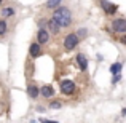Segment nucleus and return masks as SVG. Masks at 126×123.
I'll list each match as a JSON object with an SVG mask.
<instances>
[{"mask_svg":"<svg viewBox=\"0 0 126 123\" xmlns=\"http://www.w3.org/2000/svg\"><path fill=\"white\" fill-rule=\"evenodd\" d=\"M51 19L59 26V27H69L72 24V11L67 8V6H59L53 11Z\"/></svg>","mask_w":126,"mask_h":123,"instance_id":"f257e3e1","label":"nucleus"},{"mask_svg":"<svg viewBox=\"0 0 126 123\" xmlns=\"http://www.w3.org/2000/svg\"><path fill=\"white\" fill-rule=\"evenodd\" d=\"M6 31H8V24H6V21H5V19H0V37L6 34Z\"/></svg>","mask_w":126,"mask_h":123,"instance_id":"2eb2a0df","label":"nucleus"},{"mask_svg":"<svg viewBox=\"0 0 126 123\" xmlns=\"http://www.w3.org/2000/svg\"><path fill=\"white\" fill-rule=\"evenodd\" d=\"M40 123H58V122H54V120H43V118H42Z\"/></svg>","mask_w":126,"mask_h":123,"instance_id":"6ab92c4d","label":"nucleus"},{"mask_svg":"<svg viewBox=\"0 0 126 123\" xmlns=\"http://www.w3.org/2000/svg\"><path fill=\"white\" fill-rule=\"evenodd\" d=\"M121 114H123V115H126V107L123 109V110H121Z\"/></svg>","mask_w":126,"mask_h":123,"instance_id":"412c9836","label":"nucleus"},{"mask_svg":"<svg viewBox=\"0 0 126 123\" xmlns=\"http://www.w3.org/2000/svg\"><path fill=\"white\" fill-rule=\"evenodd\" d=\"M120 43H123V45H126V34L123 35V37L120 38Z\"/></svg>","mask_w":126,"mask_h":123,"instance_id":"aec40b11","label":"nucleus"},{"mask_svg":"<svg viewBox=\"0 0 126 123\" xmlns=\"http://www.w3.org/2000/svg\"><path fill=\"white\" fill-rule=\"evenodd\" d=\"M109 32H115V34H126V19L125 18H115L110 22V31Z\"/></svg>","mask_w":126,"mask_h":123,"instance_id":"20e7f679","label":"nucleus"},{"mask_svg":"<svg viewBox=\"0 0 126 123\" xmlns=\"http://www.w3.org/2000/svg\"><path fill=\"white\" fill-rule=\"evenodd\" d=\"M75 34H77V37H78V38H85V37H86V34H88V31H86L85 27H81V29H78Z\"/></svg>","mask_w":126,"mask_h":123,"instance_id":"dca6fc26","label":"nucleus"},{"mask_svg":"<svg viewBox=\"0 0 126 123\" xmlns=\"http://www.w3.org/2000/svg\"><path fill=\"white\" fill-rule=\"evenodd\" d=\"M40 96L45 99H51L53 96H54V88H53L51 85H43L40 88Z\"/></svg>","mask_w":126,"mask_h":123,"instance_id":"1a4fd4ad","label":"nucleus"},{"mask_svg":"<svg viewBox=\"0 0 126 123\" xmlns=\"http://www.w3.org/2000/svg\"><path fill=\"white\" fill-rule=\"evenodd\" d=\"M121 62H115V64L110 66V74L112 75H120V70H121Z\"/></svg>","mask_w":126,"mask_h":123,"instance_id":"ddd939ff","label":"nucleus"},{"mask_svg":"<svg viewBox=\"0 0 126 123\" xmlns=\"http://www.w3.org/2000/svg\"><path fill=\"white\" fill-rule=\"evenodd\" d=\"M59 89H61L62 94L65 96H72L77 89V85H75L74 80H69V78H64V80L59 82Z\"/></svg>","mask_w":126,"mask_h":123,"instance_id":"7ed1b4c3","label":"nucleus"},{"mask_svg":"<svg viewBox=\"0 0 126 123\" xmlns=\"http://www.w3.org/2000/svg\"><path fill=\"white\" fill-rule=\"evenodd\" d=\"M120 82V75H113V80H112V83H118Z\"/></svg>","mask_w":126,"mask_h":123,"instance_id":"a211bd4d","label":"nucleus"},{"mask_svg":"<svg viewBox=\"0 0 126 123\" xmlns=\"http://www.w3.org/2000/svg\"><path fill=\"white\" fill-rule=\"evenodd\" d=\"M48 107H51V109H61L62 107V102L61 101H51Z\"/></svg>","mask_w":126,"mask_h":123,"instance_id":"f3484780","label":"nucleus"},{"mask_svg":"<svg viewBox=\"0 0 126 123\" xmlns=\"http://www.w3.org/2000/svg\"><path fill=\"white\" fill-rule=\"evenodd\" d=\"M27 94H29V98H32V99H37L38 96H40V88L37 86V83H29L27 85Z\"/></svg>","mask_w":126,"mask_h":123,"instance_id":"6e6552de","label":"nucleus"},{"mask_svg":"<svg viewBox=\"0 0 126 123\" xmlns=\"http://www.w3.org/2000/svg\"><path fill=\"white\" fill-rule=\"evenodd\" d=\"M75 61H77L78 67H80V70H86L88 69V59H86V56L83 54V53H78L77 56H75Z\"/></svg>","mask_w":126,"mask_h":123,"instance_id":"9d476101","label":"nucleus"},{"mask_svg":"<svg viewBox=\"0 0 126 123\" xmlns=\"http://www.w3.org/2000/svg\"><path fill=\"white\" fill-rule=\"evenodd\" d=\"M0 5H2V0H0Z\"/></svg>","mask_w":126,"mask_h":123,"instance_id":"4be33fe9","label":"nucleus"},{"mask_svg":"<svg viewBox=\"0 0 126 123\" xmlns=\"http://www.w3.org/2000/svg\"><path fill=\"white\" fill-rule=\"evenodd\" d=\"M78 43H80V38L77 37V34H75V32H70V34H67L64 37L62 45H64L65 51H74V50L78 46Z\"/></svg>","mask_w":126,"mask_h":123,"instance_id":"f03ea898","label":"nucleus"},{"mask_svg":"<svg viewBox=\"0 0 126 123\" xmlns=\"http://www.w3.org/2000/svg\"><path fill=\"white\" fill-rule=\"evenodd\" d=\"M61 2H62V0H46L45 6L48 10H56V8H59V6H61Z\"/></svg>","mask_w":126,"mask_h":123,"instance_id":"f8f14e48","label":"nucleus"},{"mask_svg":"<svg viewBox=\"0 0 126 123\" xmlns=\"http://www.w3.org/2000/svg\"><path fill=\"white\" fill-rule=\"evenodd\" d=\"M29 56H31L32 59L42 56V45L38 42H32L31 43V46H29Z\"/></svg>","mask_w":126,"mask_h":123,"instance_id":"0eeeda50","label":"nucleus"},{"mask_svg":"<svg viewBox=\"0 0 126 123\" xmlns=\"http://www.w3.org/2000/svg\"><path fill=\"white\" fill-rule=\"evenodd\" d=\"M99 6L104 10V13H105L107 16H113L115 13L118 11V5L109 2V0H99Z\"/></svg>","mask_w":126,"mask_h":123,"instance_id":"39448f33","label":"nucleus"},{"mask_svg":"<svg viewBox=\"0 0 126 123\" xmlns=\"http://www.w3.org/2000/svg\"><path fill=\"white\" fill-rule=\"evenodd\" d=\"M37 42L40 43V45H46V43L49 42V32L46 27H40L37 32Z\"/></svg>","mask_w":126,"mask_h":123,"instance_id":"423d86ee","label":"nucleus"},{"mask_svg":"<svg viewBox=\"0 0 126 123\" xmlns=\"http://www.w3.org/2000/svg\"><path fill=\"white\" fill-rule=\"evenodd\" d=\"M13 15H15V10L10 8V6H5V8L2 10V16L3 18H11Z\"/></svg>","mask_w":126,"mask_h":123,"instance_id":"4468645a","label":"nucleus"},{"mask_svg":"<svg viewBox=\"0 0 126 123\" xmlns=\"http://www.w3.org/2000/svg\"><path fill=\"white\" fill-rule=\"evenodd\" d=\"M46 29H48V32H49V34H53V35H58L59 31H61V27H59L53 19H48V22H46Z\"/></svg>","mask_w":126,"mask_h":123,"instance_id":"9b49d317","label":"nucleus"}]
</instances>
